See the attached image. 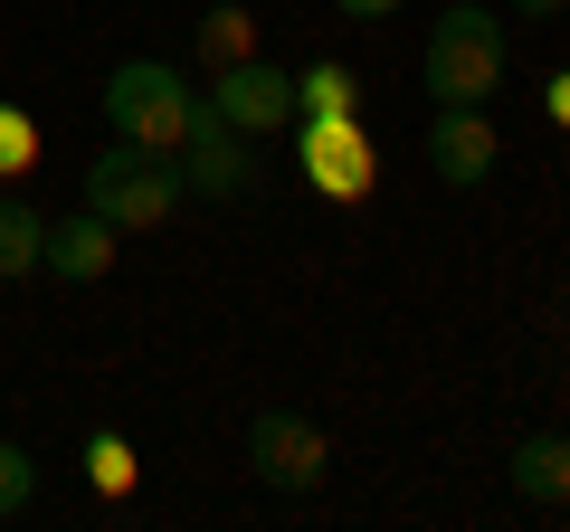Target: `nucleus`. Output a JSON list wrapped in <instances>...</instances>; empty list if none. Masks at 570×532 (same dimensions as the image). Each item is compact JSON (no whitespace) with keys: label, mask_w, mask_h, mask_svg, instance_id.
Masks as SVG:
<instances>
[{"label":"nucleus","mask_w":570,"mask_h":532,"mask_svg":"<svg viewBox=\"0 0 570 532\" xmlns=\"http://www.w3.org/2000/svg\"><path fill=\"white\" fill-rule=\"evenodd\" d=\"M542 105H551V124H561V134H570V67H561V77H551V86H542Z\"/></svg>","instance_id":"obj_17"},{"label":"nucleus","mask_w":570,"mask_h":532,"mask_svg":"<svg viewBox=\"0 0 570 532\" xmlns=\"http://www.w3.org/2000/svg\"><path fill=\"white\" fill-rule=\"evenodd\" d=\"M419 86H428V105H485L494 86H504V10H475V0L438 10Z\"/></svg>","instance_id":"obj_1"},{"label":"nucleus","mask_w":570,"mask_h":532,"mask_svg":"<svg viewBox=\"0 0 570 532\" xmlns=\"http://www.w3.org/2000/svg\"><path fill=\"white\" fill-rule=\"evenodd\" d=\"M48 266V219L29 200H0V276H39Z\"/></svg>","instance_id":"obj_12"},{"label":"nucleus","mask_w":570,"mask_h":532,"mask_svg":"<svg viewBox=\"0 0 570 532\" xmlns=\"http://www.w3.org/2000/svg\"><path fill=\"white\" fill-rule=\"evenodd\" d=\"M333 10H343V20H390L400 0H333Z\"/></svg>","instance_id":"obj_18"},{"label":"nucleus","mask_w":570,"mask_h":532,"mask_svg":"<svg viewBox=\"0 0 570 532\" xmlns=\"http://www.w3.org/2000/svg\"><path fill=\"white\" fill-rule=\"evenodd\" d=\"M295 115H362V77H352L343 58H314L305 77H295Z\"/></svg>","instance_id":"obj_13"},{"label":"nucleus","mask_w":570,"mask_h":532,"mask_svg":"<svg viewBox=\"0 0 570 532\" xmlns=\"http://www.w3.org/2000/svg\"><path fill=\"white\" fill-rule=\"evenodd\" d=\"M200 105L228 124V134H247V144H257V134H285V124H295V77H285V67H266V58H238V67H219V77H209Z\"/></svg>","instance_id":"obj_6"},{"label":"nucleus","mask_w":570,"mask_h":532,"mask_svg":"<svg viewBox=\"0 0 570 532\" xmlns=\"http://www.w3.org/2000/svg\"><path fill=\"white\" fill-rule=\"evenodd\" d=\"M561 523H570V504H561Z\"/></svg>","instance_id":"obj_20"},{"label":"nucleus","mask_w":570,"mask_h":532,"mask_svg":"<svg viewBox=\"0 0 570 532\" xmlns=\"http://www.w3.org/2000/svg\"><path fill=\"white\" fill-rule=\"evenodd\" d=\"M29 162H39V124H29V115H20V105L0 96V181H20V171H29Z\"/></svg>","instance_id":"obj_16"},{"label":"nucleus","mask_w":570,"mask_h":532,"mask_svg":"<svg viewBox=\"0 0 570 532\" xmlns=\"http://www.w3.org/2000/svg\"><path fill=\"white\" fill-rule=\"evenodd\" d=\"M295 162L324 200H371V181H381L362 115H295Z\"/></svg>","instance_id":"obj_5"},{"label":"nucleus","mask_w":570,"mask_h":532,"mask_svg":"<svg viewBox=\"0 0 570 532\" xmlns=\"http://www.w3.org/2000/svg\"><path fill=\"white\" fill-rule=\"evenodd\" d=\"M86 485H96L105 504H124V494L142 485V466H134V437H115V428H96V437H86Z\"/></svg>","instance_id":"obj_14"},{"label":"nucleus","mask_w":570,"mask_h":532,"mask_svg":"<svg viewBox=\"0 0 570 532\" xmlns=\"http://www.w3.org/2000/svg\"><path fill=\"white\" fill-rule=\"evenodd\" d=\"M504 475H513L523 504H551V513H561V504H570V437H523Z\"/></svg>","instance_id":"obj_10"},{"label":"nucleus","mask_w":570,"mask_h":532,"mask_svg":"<svg viewBox=\"0 0 570 532\" xmlns=\"http://www.w3.org/2000/svg\"><path fill=\"white\" fill-rule=\"evenodd\" d=\"M29 494H39V466H29V447H20V437H0V523H20V513H29Z\"/></svg>","instance_id":"obj_15"},{"label":"nucleus","mask_w":570,"mask_h":532,"mask_svg":"<svg viewBox=\"0 0 570 532\" xmlns=\"http://www.w3.org/2000/svg\"><path fill=\"white\" fill-rule=\"evenodd\" d=\"M190 115H200V96H190V86L171 77L163 58H124L115 77H105V124H115V144H142V152H181Z\"/></svg>","instance_id":"obj_3"},{"label":"nucleus","mask_w":570,"mask_h":532,"mask_svg":"<svg viewBox=\"0 0 570 532\" xmlns=\"http://www.w3.org/2000/svg\"><path fill=\"white\" fill-rule=\"evenodd\" d=\"M513 10H523V20H561L570 0H513Z\"/></svg>","instance_id":"obj_19"},{"label":"nucleus","mask_w":570,"mask_h":532,"mask_svg":"<svg viewBox=\"0 0 570 532\" xmlns=\"http://www.w3.org/2000/svg\"><path fill=\"white\" fill-rule=\"evenodd\" d=\"M247 475L276 485V494H314V485L333 475L324 418H305V410H257V418H247Z\"/></svg>","instance_id":"obj_4"},{"label":"nucleus","mask_w":570,"mask_h":532,"mask_svg":"<svg viewBox=\"0 0 570 532\" xmlns=\"http://www.w3.org/2000/svg\"><path fill=\"white\" fill-rule=\"evenodd\" d=\"M171 162H181V190H200V200H238L247 171H257V162H247V134H228L209 105L190 115V134H181V152H171Z\"/></svg>","instance_id":"obj_8"},{"label":"nucleus","mask_w":570,"mask_h":532,"mask_svg":"<svg viewBox=\"0 0 570 532\" xmlns=\"http://www.w3.org/2000/svg\"><path fill=\"white\" fill-rule=\"evenodd\" d=\"M200 67L219 77V67H238V58H257V10H238V0H219V10H200Z\"/></svg>","instance_id":"obj_11"},{"label":"nucleus","mask_w":570,"mask_h":532,"mask_svg":"<svg viewBox=\"0 0 570 532\" xmlns=\"http://www.w3.org/2000/svg\"><path fill=\"white\" fill-rule=\"evenodd\" d=\"M171 200H181V162H171V152L105 144L96 162H86V209H96V219H115L124 238L163 228V219H171Z\"/></svg>","instance_id":"obj_2"},{"label":"nucleus","mask_w":570,"mask_h":532,"mask_svg":"<svg viewBox=\"0 0 570 532\" xmlns=\"http://www.w3.org/2000/svg\"><path fill=\"white\" fill-rule=\"evenodd\" d=\"M124 257V228L96 219V209H77V219H48V276H67V286H96V276H115Z\"/></svg>","instance_id":"obj_9"},{"label":"nucleus","mask_w":570,"mask_h":532,"mask_svg":"<svg viewBox=\"0 0 570 532\" xmlns=\"http://www.w3.org/2000/svg\"><path fill=\"white\" fill-rule=\"evenodd\" d=\"M494 162H504V144H494L485 105H438V124H428V171L448 190H475V181H494Z\"/></svg>","instance_id":"obj_7"}]
</instances>
